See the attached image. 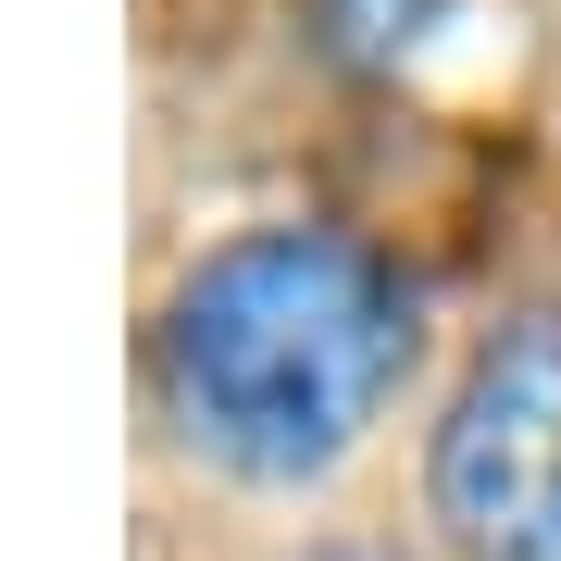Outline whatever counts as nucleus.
I'll return each mask as SVG.
<instances>
[{
  "label": "nucleus",
  "mask_w": 561,
  "mask_h": 561,
  "mask_svg": "<svg viewBox=\"0 0 561 561\" xmlns=\"http://www.w3.org/2000/svg\"><path fill=\"white\" fill-rule=\"evenodd\" d=\"M424 512L449 561H561V312L474 337L424 437Z\"/></svg>",
  "instance_id": "nucleus-2"
},
{
  "label": "nucleus",
  "mask_w": 561,
  "mask_h": 561,
  "mask_svg": "<svg viewBox=\"0 0 561 561\" xmlns=\"http://www.w3.org/2000/svg\"><path fill=\"white\" fill-rule=\"evenodd\" d=\"M312 561H387V549H312Z\"/></svg>",
  "instance_id": "nucleus-3"
},
{
  "label": "nucleus",
  "mask_w": 561,
  "mask_h": 561,
  "mask_svg": "<svg viewBox=\"0 0 561 561\" xmlns=\"http://www.w3.org/2000/svg\"><path fill=\"white\" fill-rule=\"evenodd\" d=\"M424 300L400 262L350 225H238L175 275V300L150 324V387L162 424L238 486H324L337 461L387 424L412 387Z\"/></svg>",
  "instance_id": "nucleus-1"
}]
</instances>
